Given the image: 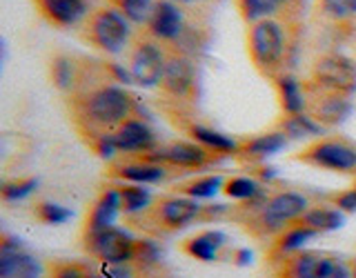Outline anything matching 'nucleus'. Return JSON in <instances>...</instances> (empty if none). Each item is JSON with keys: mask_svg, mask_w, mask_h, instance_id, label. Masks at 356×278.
<instances>
[{"mask_svg": "<svg viewBox=\"0 0 356 278\" xmlns=\"http://www.w3.org/2000/svg\"><path fill=\"white\" fill-rule=\"evenodd\" d=\"M51 278H94V276L76 263H56L51 267Z\"/></svg>", "mask_w": 356, "mask_h": 278, "instance_id": "nucleus-36", "label": "nucleus"}, {"mask_svg": "<svg viewBox=\"0 0 356 278\" xmlns=\"http://www.w3.org/2000/svg\"><path fill=\"white\" fill-rule=\"evenodd\" d=\"M276 94H278V105H281L283 114H303L305 111V89L303 83H298L294 76L281 74L274 78Z\"/></svg>", "mask_w": 356, "mask_h": 278, "instance_id": "nucleus-26", "label": "nucleus"}, {"mask_svg": "<svg viewBox=\"0 0 356 278\" xmlns=\"http://www.w3.org/2000/svg\"><path fill=\"white\" fill-rule=\"evenodd\" d=\"M183 14L185 11L178 9L172 0H156L147 20V31L165 47L176 49V42H183L189 36L194 38V31L185 25Z\"/></svg>", "mask_w": 356, "mask_h": 278, "instance_id": "nucleus-13", "label": "nucleus"}, {"mask_svg": "<svg viewBox=\"0 0 356 278\" xmlns=\"http://www.w3.org/2000/svg\"><path fill=\"white\" fill-rule=\"evenodd\" d=\"M316 236H318V234H314L312 229L298 227V225H289L287 229H283V231L274 238L272 256H276V261H278V259H283L285 254L298 252L305 243H309L312 238H316Z\"/></svg>", "mask_w": 356, "mask_h": 278, "instance_id": "nucleus-29", "label": "nucleus"}, {"mask_svg": "<svg viewBox=\"0 0 356 278\" xmlns=\"http://www.w3.org/2000/svg\"><path fill=\"white\" fill-rule=\"evenodd\" d=\"M241 18L252 25L265 18H298L300 0H234Z\"/></svg>", "mask_w": 356, "mask_h": 278, "instance_id": "nucleus-18", "label": "nucleus"}, {"mask_svg": "<svg viewBox=\"0 0 356 278\" xmlns=\"http://www.w3.org/2000/svg\"><path fill=\"white\" fill-rule=\"evenodd\" d=\"M120 209V194H118V185L116 187H107L100 192V196L94 200L92 209H89L87 220H85V231H94V229H105L114 225V220L118 216Z\"/></svg>", "mask_w": 356, "mask_h": 278, "instance_id": "nucleus-22", "label": "nucleus"}, {"mask_svg": "<svg viewBox=\"0 0 356 278\" xmlns=\"http://www.w3.org/2000/svg\"><path fill=\"white\" fill-rule=\"evenodd\" d=\"M159 89L174 103H192L196 98V67L185 51L167 47V60Z\"/></svg>", "mask_w": 356, "mask_h": 278, "instance_id": "nucleus-11", "label": "nucleus"}, {"mask_svg": "<svg viewBox=\"0 0 356 278\" xmlns=\"http://www.w3.org/2000/svg\"><path fill=\"white\" fill-rule=\"evenodd\" d=\"M33 218L42 222V225H63V222L72 218V209L49 203V200H42V203L33 207Z\"/></svg>", "mask_w": 356, "mask_h": 278, "instance_id": "nucleus-34", "label": "nucleus"}, {"mask_svg": "<svg viewBox=\"0 0 356 278\" xmlns=\"http://www.w3.org/2000/svg\"><path fill=\"white\" fill-rule=\"evenodd\" d=\"M200 207L194 198L187 196H161L159 200H152L147 209H143L136 216H127L129 222L138 225L140 229L149 234H174L192 222L200 220Z\"/></svg>", "mask_w": 356, "mask_h": 278, "instance_id": "nucleus-4", "label": "nucleus"}, {"mask_svg": "<svg viewBox=\"0 0 356 278\" xmlns=\"http://www.w3.org/2000/svg\"><path fill=\"white\" fill-rule=\"evenodd\" d=\"M109 176L134 185H147V183L167 181L170 176H174V170L159 163L143 161L138 156H125V161L118 158L109 163Z\"/></svg>", "mask_w": 356, "mask_h": 278, "instance_id": "nucleus-17", "label": "nucleus"}, {"mask_svg": "<svg viewBox=\"0 0 356 278\" xmlns=\"http://www.w3.org/2000/svg\"><path fill=\"white\" fill-rule=\"evenodd\" d=\"M165 60H167V47L156 40L147 29L138 31L131 38L127 47V70L136 85L145 89L159 87L165 70Z\"/></svg>", "mask_w": 356, "mask_h": 278, "instance_id": "nucleus-7", "label": "nucleus"}, {"mask_svg": "<svg viewBox=\"0 0 356 278\" xmlns=\"http://www.w3.org/2000/svg\"><path fill=\"white\" fill-rule=\"evenodd\" d=\"M292 225L312 229L314 234L334 231V229H339V227L343 225V214H341V211H339L337 207H330V205H314V207H309L296 222H292Z\"/></svg>", "mask_w": 356, "mask_h": 278, "instance_id": "nucleus-27", "label": "nucleus"}, {"mask_svg": "<svg viewBox=\"0 0 356 278\" xmlns=\"http://www.w3.org/2000/svg\"><path fill=\"white\" fill-rule=\"evenodd\" d=\"M185 133L194 142L203 145V147L216 152L220 156H236V152H238V140L236 138H229V136H225V133H220L216 129L200 125V122H194V120L187 122Z\"/></svg>", "mask_w": 356, "mask_h": 278, "instance_id": "nucleus-24", "label": "nucleus"}, {"mask_svg": "<svg viewBox=\"0 0 356 278\" xmlns=\"http://www.w3.org/2000/svg\"><path fill=\"white\" fill-rule=\"evenodd\" d=\"M36 187H38L36 178H16V181H7L3 185L0 196H3V200H20V198L29 196Z\"/></svg>", "mask_w": 356, "mask_h": 278, "instance_id": "nucleus-35", "label": "nucleus"}, {"mask_svg": "<svg viewBox=\"0 0 356 278\" xmlns=\"http://www.w3.org/2000/svg\"><path fill=\"white\" fill-rule=\"evenodd\" d=\"M352 276H354V278H356V263H354V265H352Z\"/></svg>", "mask_w": 356, "mask_h": 278, "instance_id": "nucleus-41", "label": "nucleus"}, {"mask_svg": "<svg viewBox=\"0 0 356 278\" xmlns=\"http://www.w3.org/2000/svg\"><path fill=\"white\" fill-rule=\"evenodd\" d=\"M227 245V236L218 229H203L189 236L181 243V252L187 254L189 259L203 261V263H214L218 261L220 250Z\"/></svg>", "mask_w": 356, "mask_h": 278, "instance_id": "nucleus-21", "label": "nucleus"}, {"mask_svg": "<svg viewBox=\"0 0 356 278\" xmlns=\"http://www.w3.org/2000/svg\"><path fill=\"white\" fill-rule=\"evenodd\" d=\"M83 72H85V67H81V63H78L76 58H72V56H65V54H58L49 65L51 83L58 87L60 92H65L67 96H70L78 85H81Z\"/></svg>", "mask_w": 356, "mask_h": 278, "instance_id": "nucleus-25", "label": "nucleus"}, {"mask_svg": "<svg viewBox=\"0 0 356 278\" xmlns=\"http://www.w3.org/2000/svg\"><path fill=\"white\" fill-rule=\"evenodd\" d=\"M107 5L114 7L129 22H145L147 25L154 9V0H107Z\"/></svg>", "mask_w": 356, "mask_h": 278, "instance_id": "nucleus-33", "label": "nucleus"}, {"mask_svg": "<svg viewBox=\"0 0 356 278\" xmlns=\"http://www.w3.org/2000/svg\"><path fill=\"white\" fill-rule=\"evenodd\" d=\"M309 209V203L303 194L298 192H276V194H261L252 200L229 207L227 218L236 220L243 229L256 238H276L283 229Z\"/></svg>", "mask_w": 356, "mask_h": 278, "instance_id": "nucleus-2", "label": "nucleus"}, {"mask_svg": "<svg viewBox=\"0 0 356 278\" xmlns=\"http://www.w3.org/2000/svg\"><path fill=\"white\" fill-rule=\"evenodd\" d=\"M222 185H225V178H222L220 174H209V176L189 178V181L176 185L174 192L198 200V198H209V196L222 192Z\"/></svg>", "mask_w": 356, "mask_h": 278, "instance_id": "nucleus-30", "label": "nucleus"}, {"mask_svg": "<svg viewBox=\"0 0 356 278\" xmlns=\"http://www.w3.org/2000/svg\"><path fill=\"white\" fill-rule=\"evenodd\" d=\"M294 33L296 18H265L248 25V56L256 72L270 81L285 74Z\"/></svg>", "mask_w": 356, "mask_h": 278, "instance_id": "nucleus-3", "label": "nucleus"}, {"mask_svg": "<svg viewBox=\"0 0 356 278\" xmlns=\"http://www.w3.org/2000/svg\"><path fill=\"white\" fill-rule=\"evenodd\" d=\"M332 203H334V207H337V209L356 211V187L354 189H348V192H343L339 196H334Z\"/></svg>", "mask_w": 356, "mask_h": 278, "instance_id": "nucleus-37", "label": "nucleus"}, {"mask_svg": "<svg viewBox=\"0 0 356 278\" xmlns=\"http://www.w3.org/2000/svg\"><path fill=\"white\" fill-rule=\"evenodd\" d=\"M89 70L85 67L83 81L74 92L67 96L70 116L76 131L89 142L105 133H114L122 122L140 116V105L125 87H118L107 76L103 63V76L87 78Z\"/></svg>", "mask_w": 356, "mask_h": 278, "instance_id": "nucleus-1", "label": "nucleus"}, {"mask_svg": "<svg viewBox=\"0 0 356 278\" xmlns=\"http://www.w3.org/2000/svg\"><path fill=\"white\" fill-rule=\"evenodd\" d=\"M294 161L307 167H316V170L356 176V145L339 136L316 138L307 142L303 149H298L294 154Z\"/></svg>", "mask_w": 356, "mask_h": 278, "instance_id": "nucleus-6", "label": "nucleus"}, {"mask_svg": "<svg viewBox=\"0 0 356 278\" xmlns=\"http://www.w3.org/2000/svg\"><path fill=\"white\" fill-rule=\"evenodd\" d=\"M276 278H332L337 259L318 252H292L276 261Z\"/></svg>", "mask_w": 356, "mask_h": 278, "instance_id": "nucleus-14", "label": "nucleus"}, {"mask_svg": "<svg viewBox=\"0 0 356 278\" xmlns=\"http://www.w3.org/2000/svg\"><path fill=\"white\" fill-rule=\"evenodd\" d=\"M85 252L103 265H129L138 259V245L140 240L134 238L120 227H105L85 231Z\"/></svg>", "mask_w": 356, "mask_h": 278, "instance_id": "nucleus-8", "label": "nucleus"}, {"mask_svg": "<svg viewBox=\"0 0 356 278\" xmlns=\"http://www.w3.org/2000/svg\"><path fill=\"white\" fill-rule=\"evenodd\" d=\"M81 38L85 44L103 54H120L129 47L131 29L129 20L118 14L114 7H96L83 20Z\"/></svg>", "mask_w": 356, "mask_h": 278, "instance_id": "nucleus-5", "label": "nucleus"}, {"mask_svg": "<svg viewBox=\"0 0 356 278\" xmlns=\"http://www.w3.org/2000/svg\"><path fill=\"white\" fill-rule=\"evenodd\" d=\"M174 3H203V0H174Z\"/></svg>", "mask_w": 356, "mask_h": 278, "instance_id": "nucleus-40", "label": "nucleus"}, {"mask_svg": "<svg viewBox=\"0 0 356 278\" xmlns=\"http://www.w3.org/2000/svg\"><path fill=\"white\" fill-rule=\"evenodd\" d=\"M287 145V138L281 131H267L261 136H250L245 140H238V152L236 156L243 158L245 163H261L267 156H272L276 152H281Z\"/></svg>", "mask_w": 356, "mask_h": 278, "instance_id": "nucleus-23", "label": "nucleus"}, {"mask_svg": "<svg viewBox=\"0 0 356 278\" xmlns=\"http://www.w3.org/2000/svg\"><path fill=\"white\" fill-rule=\"evenodd\" d=\"M314 16L330 29L350 31L356 27V0H316Z\"/></svg>", "mask_w": 356, "mask_h": 278, "instance_id": "nucleus-20", "label": "nucleus"}, {"mask_svg": "<svg viewBox=\"0 0 356 278\" xmlns=\"http://www.w3.org/2000/svg\"><path fill=\"white\" fill-rule=\"evenodd\" d=\"M332 278H354L352 276V267L348 270L341 261H337V265H334V272H332Z\"/></svg>", "mask_w": 356, "mask_h": 278, "instance_id": "nucleus-38", "label": "nucleus"}, {"mask_svg": "<svg viewBox=\"0 0 356 278\" xmlns=\"http://www.w3.org/2000/svg\"><path fill=\"white\" fill-rule=\"evenodd\" d=\"M111 140H114L116 152L125 156L149 154L159 147V138H156L149 122L143 120V116H134L122 122V125L111 133Z\"/></svg>", "mask_w": 356, "mask_h": 278, "instance_id": "nucleus-16", "label": "nucleus"}, {"mask_svg": "<svg viewBox=\"0 0 356 278\" xmlns=\"http://www.w3.org/2000/svg\"><path fill=\"white\" fill-rule=\"evenodd\" d=\"M250 259H252V254H250L248 250H241V252H236V263H238V265L250 263Z\"/></svg>", "mask_w": 356, "mask_h": 278, "instance_id": "nucleus-39", "label": "nucleus"}, {"mask_svg": "<svg viewBox=\"0 0 356 278\" xmlns=\"http://www.w3.org/2000/svg\"><path fill=\"white\" fill-rule=\"evenodd\" d=\"M33 5L56 27H74L87 16V0H33Z\"/></svg>", "mask_w": 356, "mask_h": 278, "instance_id": "nucleus-19", "label": "nucleus"}, {"mask_svg": "<svg viewBox=\"0 0 356 278\" xmlns=\"http://www.w3.org/2000/svg\"><path fill=\"white\" fill-rule=\"evenodd\" d=\"M222 194L238 200V203H245V200H252L256 196L263 194L261 185L254 181V178H248V176H234V178H227L225 185H222Z\"/></svg>", "mask_w": 356, "mask_h": 278, "instance_id": "nucleus-32", "label": "nucleus"}, {"mask_svg": "<svg viewBox=\"0 0 356 278\" xmlns=\"http://www.w3.org/2000/svg\"><path fill=\"white\" fill-rule=\"evenodd\" d=\"M303 89H305V100H307L305 114L314 118L323 129L341 125L343 120L350 118L352 109H354L350 96L325 92V89L307 85L305 81H303Z\"/></svg>", "mask_w": 356, "mask_h": 278, "instance_id": "nucleus-12", "label": "nucleus"}, {"mask_svg": "<svg viewBox=\"0 0 356 278\" xmlns=\"http://www.w3.org/2000/svg\"><path fill=\"white\" fill-rule=\"evenodd\" d=\"M276 131H281L287 140H303L312 136H321L323 127L303 111V114H283L276 120Z\"/></svg>", "mask_w": 356, "mask_h": 278, "instance_id": "nucleus-28", "label": "nucleus"}, {"mask_svg": "<svg viewBox=\"0 0 356 278\" xmlns=\"http://www.w3.org/2000/svg\"><path fill=\"white\" fill-rule=\"evenodd\" d=\"M118 194H120V209L125 216H136L143 209H147L152 205V192L143 185H134L125 183L118 185Z\"/></svg>", "mask_w": 356, "mask_h": 278, "instance_id": "nucleus-31", "label": "nucleus"}, {"mask_svg": "<svg viewBox=\"0 0 356 278\" xmlns=\"http://www.w3.org/2000/svg\"><path fill=\"white\" fill-rule=\"evenodd\" d=\"M138 158L149 161V163H159L170 167L174 172H185V170H203V167L220 161L222 156L211 152L198 142H187V140H174L170 145H161L149 154H136Z\"/></svg>", "mask_w": 356, "mask_h": 278, "instance_id": "nucleus-10", "label": "nucleus"}, {"mask_svg": "<svg viewBox=\"0 0 356 278\" xmlns=\"http://www.w3.org/2000/svg\"><path fill=\"white\" fill-rule=\"evenodd\" d=\"M42 263L33 254H29L22 243L3 236L0 245V278H40Z\"/></svg>", "mask_w": 356, "mask_h": 278, "instance_id": "nucleus-15", "label": "nucleus"}, {"mask_svg": "<svg viewBox=\"0 0 356 278\" xmlns=\"http://www.w3.org/2000/svg\"><path fill=\"white\" fill-rule=\"evenodd\" d=\"M354 187H356V185H354Z\"/></svg>", "mask_w": 356, "mask_h": 278, "instance_id": "nucleus-42", "label": "nucleus"}, {"mask_svg": "<svg viewBox=\"0 0 356 278\" xmlns=\"http://www.w3.org/2000/svg\"><path fill=\"white\" fill-rule=\"evenodd\" d=\"M305 83L325 92L352 96L356 94V63L339 51H327L314 58Z\"/></svg>", "mask_w": 356, "mask_h": 278, "instance_id": "nucleus-9", "label": "nucleus"}]
</instances>
